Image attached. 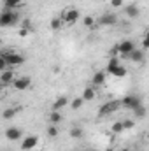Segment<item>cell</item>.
I'll return each instance as SVG.
<instances>
[{"label": "cell", "instance_id": "ac0fdd59", "mask_svg": "<svg viewBox=\"0 0 149 151\" xmlns=\"http://www.w3.org/2000/svg\"><path fill=\"white\" fill-rule=\"evenodd\" d=\"M16 7H21V0H4V9L14 11Z\"/></svg>", "mask_w": 149, "mask_h": 151}, {"label": "cell", "instance_id": "7a4b0ae2", "mask_svg": "<svg viewBox=\"0 0 149 151\" xmlns=\"http://www.w3.org/2000/svg\"><path fill=\"white\" fill-rule=\"evenodd\" d=\"M2 56L7 62V67H18V65H23L25 63V56L19 55V53H14V51H7Z\"/></svg>", "mask_w": 149, "mask_h": 151}, {"label": "cell", "instance_id": "f1b7e54d", "mask_svg": "<svg viewBox=\"0 0 149 151\" xmlns=\"http://www.w3.org/2000/svg\"><path fill=\"white\" fill-rule=\"evenodd\" d=\"M5 69H9V67H7V62H5V58L0 55V72H4Z\"/></svg>", "mask_w": 149, "mask_h": 151}, {"label": "cell", "instance_id": "d6986e66", "mask_svg": "<svg viewBox=\"0 0 149 151\" xmlns=\"http://www.w3.org/2000/svg\"><path fill=\"white\" fill-rule=\"evenodd\" d=\"M62 25H63L62 18H53V19H51V23H49V28H51L53 32H56V30H60V28H62Z\"/></svg>", "mask_w": 149, "mask_h": 151}, {"label": "cell", "instance_id": "cb8c5ba5", "mask_svg": "<svg viewBox=\"0 0 149 151\" xmlns=\"http://www.w3.org/2000/svg\"><path fill=\"white\" fill-rule=\"evenodd\" d=\"M82 102H84V100H82L81 97H77V99H74L72 102H69V104H70V107H72L74 111H77V109H81V107H82Z\"/></svg>", "mask_w": 149, "mask_h": 151}, {"label": "cell", "instance_id": "7402d4cb", "mask_svg": "<svg viewBox=\"0 0 149 151\" xmlns=\"http://www.w3.org/2000/svg\"><path fill=\"white\" fill-rule=\"evenodd\" d=\"M16 113H18V109H12V107H7L4 113H2V118L4 119H11V118H14L16 116Z\"/></svg>", "mask_w": 149, "mask_h": 151}, {"label": "cell", "instance_id": "e575fe53", "mask_svg": "<svg viewBox=\"0 0 149 151\" xmlns=\"http://www.w3.org/2000/svg\"><path fill=\"white\" fill-rule=\"evenodd\" d=\"M2 86H4V84H2V83H0V88H2Z\"/></svg>", "mask_w": 149, "mask_h": 151}, {"label": "cell", "instance_id": "4dcf8cb0", "mask_svg": "<svg viewBox=\"0 0 149 151\" xmlns=\"http://www.w3.org/2000/svg\"><path fill=\"white\" fill-rule=\"evenodd\" d=\"M125 4V0H111V5L112 7H121Z\"/></svg>", "mask_w": 149, "mask_h": 151}, {"label": "cell", "instance_id": "d590c367", "mask_svg": "<svg viewBox=\"0 0 149 151\" xmlns=\"http://www.w3.org/2000/svg\"><path fill=\"white\" fill-rule=\"evenodd\" d=\"M0 95H2V88H0Z\"/></svg>", "mask_w": 149, "mask_h": 151}, {"label": "cell", "instance_id": "d6a6232c", "mask_svg": "<svg viewBox=\"0 0 149 151\" xmlns=\"http://www.w3.org/2000/svg\"><path fill=\"white\" fill-rule=\"evenodd\" d=\"M148 47H149V40H148V37H144V39H142V47H140V49H142V51H146Z\"/></svg>", "mask_w": 149, "mask_h": 151}, {"label": "cell", "instance_id": "8992f818", "mask_svg": "<svg viewBox=\"0 0 149 151\" xmlns=\"http://www.w3.org/2000/svg\"><path fill=\"white\" fill-rule=\"evenodd\" d=\"M114 47H116V51L121 53L123 56H128V55L135 49V44H133V40H123V42H119V44L114 46Z\"/></svg>", "mask_w": 149, "mask_h": 151}, {"label": "cell", "instance_id": "1f68e13d", "mask_svg": "<svg viewBox=\"0 0 149 151\" xmlns=\"http://www.w3.org/2000/svg\"><path fill=\"white\" fill-rule=\"evenodd\" d=\"M133 125H135V123H133L132 119H126V121H123V127H125V130H126V128H132Z\"/></svg>", "mask_w": 149, "mask_h": 151}, {"label": "cell", "instance_id": "4316f807", "mask_svg": "<svg viewBox=\"0 0 149 151\" xmlns=\"http://www.w3.org/2000/svg\"><path fill=\"white\" fill-rule=\"evenodd\" d=\"M82 23H84V27H90V28H91V27L95 25V19H93L91 16H84V18H82Z\"/></svg>", "mask_w": 149, "mask_h": 151}, {"label": "cell", "instance_id": "83f0119b", "mask_svg": "<svg viewBox=\"0 0 149 151\" xmlns=\"http://www.w3.org/2000/svg\"><path fill=\"white\" fill-rule=\"evenodd\" d=\"M47 135H49V137H56V135H58V128H56V125H49V128H47Z\"/></svg>", "mask_w": 149, "mask_h": 151}, {"label": "cell", "instance_id": "d4e9b609", "mask_svg": "<svg viewBox=\"0 0 149 151\" xmlns=\"http://www.w3.org/2000/svg\"><path fill=\"white\" fill-rule=\"evenodd\" d=\"M114 134H121V132H125V127H123V121H116L114 125H112L111 128Z\"/></svg>", "mask_w": 149, "mask_h": 151}, {"label": "cell", "instance_id": "277c9868", "mask_svg": "<svg viewBox=\"0 0 149 151\" xmlns=\"http://www.w3.org/2000/svg\"><path fill=\"white\" fill-rule=\"evenodd\" d=\"M119 107H121L119 100H111V102H107V104H102V107H100L98 114H100V116H109V114L116 113Z\"/></svg>", "mask_w": 149, "mask_h": 151}, {"label": "cell", "instance_id": "603a6c76", "mask_svg": "<svg viewBox=\"0 0 149 151\" xmlns=\"http://www.w3.org/2000/svg\"><path fill=\"white\" fill-rule=\"evenodd\" d=\"M117 65H121V60H119L117 56H112L111 60H109V63H107V70H105V72H109L111 69H114V67H117Z\"/></svg>", "mask_w": 149, "mask_h": 151}, {"label": "cell", "instance_id": "8d00e7d4", "mask_svg": "<svg viewBox=\"0 0 149 151\" xmlns=\"http://www.w3.org/2000/svg\"><path fill=\"white\" fill-rule=\"evenodd\" d=\"M84 151H91V150H84Z\"/></svg>", "mask_w": 149, "mask_h": 151}, {"label": "cell", "instance_id": "f546056e", "mask_svg": "<svg viewBox=\"0 0 149 151\" xmlns=\"http://www.w3.org/2000/svg\"><path fill=\"white\" fill-rule=\"evenodd\" d=\"M28 32H30V28H25V27H21L18 34H19V37H27V35H28Z\"/></svg>", "mask_w": 149, "mask_h": 151}, {"label": "cell", "instance_id": "52a82bcc", "mask_svg": "<svg viewBox=\"0 0 149 151\" xmlns=\"http://www.w3.org/2000/svg\"><path fill=\"white\" fill-rule=\"evenodd\" d=\"M77 19H79V11H77V9H69V11H65L63 16H62V21L67 23V25H74Z\"/></svg>", "mask_w": 149, "mask_h": 151}, {"label": "cell", "instance_id": "e0dca14e", "mask_svg": "<svg viewBox=\"0 0 149 151\" xmlns=\"http://www.w3.org/2000/svg\"><path fill=\"white\" fill-rule=\"evenodd\" d=\"M107 74H112L114 77H125V76H126V67H123V65H117V67L111 69Z\"/></svg>", "mask_w": 149, "mask_h": 151}, {"label": "cell", "instance_id": "ffe728a7", "mask_svg": "<svg viewBox=\"0 0 149 151\" xmlns=\"http://www.w3.org/2000/svg\"><path fill=\"white\" fill-rule=\"evenodd\" d=\"M49 121H51V125L60 123V121H62V113H60V111H51V113H49Z\"/></svg>", "mask_w": 149, "mask_h": 151}, {"label": "cell", "instance_id": "ba28073f", "mask_svg": "<svg viewBox=\"0 0 149 151\" xmlns=\"http://www.w3.org/2000/svg\"><path fill=\"white\" fill-rule=\"evenodd\" d=\"M39 144V137L37 135H27L21 142V150L23 151H32Z\"/></svg>", "mask_w": 149, "mask_h": 151}, {"label": "cell", "instance_id": "5bb4252c", "mask_svg": "<svg viewBox=\"0 0 149 151\" xmlns=\"http://www.w3.org/2000/svg\"><path fill=\"white\" fill-rule=\"evenodd\" d=\"M128 56H130L133 62H137V63H142V62H144V56H146V51H142V49H137V47H135V49H133V51H132Z\"/></svg>", "mask_w": 149, "mask_h": 151}, {"label": "cell", "instance_id": "8fae6325", "mask_svg": "<svg viewBox=\"0 0 149 151\" xmlns=\"http://www.w3.org/2000/svg\"><path fill=\"white\" fill-rule=\"evenodd\" d=\"M69 102H70V100H69V99H67L65 95L58 97V99H56V100L53 102V111H62L63 107H67V106H69Z\"/></svg>", "mask_w": 149, "mask_h": 151}, {"label": "cell", "instance_id": "2e32d148", "mask_svg": "<svg viewBox=\"0 0 149 151\" xmlns=\"http://www.w3.org/2000/svg\"><path fill=\"white\" fill-rule=\"evenodd\" d=\"M98 21H100V25H109L111 27V25H116L117 23V18L114 14H104Z\"/></svg>", "mask_w": 149, "mask_h": 151}, {"label": "cell", "instance_id": "30bf717a", "mask_svg": "<svg viewBox=\"0 0 149 151\" xmlns=\"http://www.w3.org/2000/svg\"><path fill=\"white\" fill-rule=\"evenodd\" d=\"M16 79V74H14V70H11V69H5L2 76H0V83L2 84H12V81Z\"/></svg>", "mask_w": 149, "mask_h": 151}, {"label": "cell", "instance_id": "44dd1931", "mask_svg": "<svg viewBox=\"0 0 149 151\" xmlns=\"http://www.w3.org/2000/svg\"><path fill=\"white\" fill-rule=\"evenodd\" d=\"M133 114H135V118H139V119H142L144 116H146V107L140 104V106H137L135 109H133Z\"/></svg>", "mask_w": 149, "mask_h": 151}, {"label": "cell", "instance_id": "484cf974", "mask_svg": "<svg viewBox=\"0 0 149 151\" xmlns=\"http://www.w3.org/2000/svg\"><path fill=\"white\" fill-rule=\"evenodd\" d=\"M70 137H72V139H81V137H82V130L77 128V127L70 128Z\"/></svg>", "mask_w": 149, "mask_h": 151}, {"label": "cell", "instance_id": "4fadbf2b", "mask_svg": "<svg viewBox=\"0 0 149 151\" xmlns=\"http://www.w3.org/2000/svg\"><path fill=\"white\" fill-rule=\"evenodd\" d=\"M107 79V72L105 70H98L93 74V86H102Z\"/></svg>", "mask_w": 149, "mask_h": 151}, {"label": "cell", "instance_id": "6da1fadb", "mask_svg": "<svg viewBox=\"0 0 149 151\" xmlns=\"http://www.w3.org/2000/svg\"><path fill=\"white\" fill-rule=\"evenodd\" d=\"M18 12L16 11H7V9H4L2 12H0V27L2 28H7V27H12L16 21H18Z\"/></svg>", "mask_w": 149, "mask_h": 151}, {"label": "cell", "instance_id": "7c38bea8", "mask_svg": "<svg viewBox=\"0 0 149 151\" xmlns=\"http://www.w3.org/2000/svg\"><path fill=\"white\" fill-rule=\"evenodd\" d=\"M95 97H97V91H95V88L93 86H86L84 90H82V100H86V102H91V100H95Z\"/></svg>", "mask_w": 149, "mask_h": 151}, {"label": "cell", "instance_id": "5b68a950", "mask_svg": "<svg viewBox=\"0 0 149 151\" xmlns=\"http://www.w3.org/2000/svg\"><path fill=\"white\" fill-rule=\"evenodd\" d=\"M30 84H32V79H30L28 76H19V77H16V79L12 81V86H14V90H18V91L28 90Z\"/></svg>", "mask_w": 149, "mask_h": 151}, {"label": "cell", "instance_id": "3957f363", "mask_svg": "<svg viewBox=\"0 0 149 151\" xmlns=\"http://www.w3.org/2000/svg\"><path fill=\"white\" fill-rule=\"evenodd\" d=\"M119 104H121V107H125V109H132V111H133L137 106H140V104H142V100H140V97L128 95V97L121 99V100H119Z\"/></svg>", "mask_w": 149, "mask_h": 151}, {"label": "cell", "instance_id": "836d02e7", "mask_svg": "<svg viewBox=\"0 0 149 151\" xmlns=\"http://www.w3.org/2000/svg\"><path fill=\"white\" fill-rule=\"evenodd\" d=\"M121 151H130V150H121Z\"/></svg>", "mask_w": 149, "mask_h": 151}, {"label": "cell", "instance_id": "9c48e42d", "mask_svg": "<svg viewBox=\"0 0 149 151\" xmlns=\"http://www.w3.org/2000/svg\"><path fill=\"white\" fill-rule=\"evenodd\" d=\"M21 135H23V132H21L18 127H9V128L5 130V137H7L9 141H19Z\"/></svg>", "mask_w": 149, "mask_h": 151}, {"label": "cell", "instance_id": "9a60e30c", "mask_svg": "<svg viewBox=\"0 0 149 151\" xmlns=\"http://www.w3.org/2000/svg\"><path fill=\"white\" fill-rule=\"evenodd\" d=\"M125 12H126L128 18H137V16L140 14V9H139L135 4H132V5H126V7H125Z\"/></svg>", "mask_w": 149, "mask_h": 151}]
</instances>
